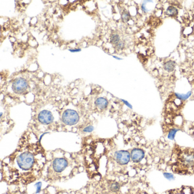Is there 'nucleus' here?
<instances>
[{
  "mask_svg": "<svg viewBox=\"0 0 194 194\" xmlns=\"http://www.w3.org/2000/svg\"><path fill=\"white\" fill-rule=\"evenodd\" d=\"M171 164L175 173L182 175L194 174V149L175 147L171 156Z\"/></svg>",
  "mask_w": 194,
  "mask_h": 194,
  "instance_id": "1",
  "label": "nucleus"
},
{
  "mask_svg": "<svg viewBox=\"0 0 194 194\" xmlns=\"http://www.w3.org/2000/svg\"><path fill=\"white\" fill-rule=\"evenodd\" d=\"M35 162L34 156L29 152H25L17 158V163L19 167L24 170H28L32 168Z\"/></svg>",
  "mask_w": 194,
  "mask_h": 194,
  "instance_id": "2",
  "label": "nucleus"
},
{
  "mask_svg": "<svg viewBox=\"0 0 194 194\" xmlns=\"http://www.w3.org/2000/svg\"><path fill=\"white\" fill-rule=\"evenodd\" d=\"M79 120L78 113L72 109L65 110L62 115V121L67 125H73L77 123Z\"/></svg>",
  "mask_w": 194,
  "mask_h": 194,
  "instance_id": "3",
  "label": "nucleus"
},
{
  "mask_svg": "<svg viewBox=\"0 0 194 194\" xmlns=\"http://www.w3.org/2000/svg\"><path fill=\"white\" fill-rule=\"evenodd\" d=\"M28 84L27 81L23 78H18L16 79L13 83L12 89L13 91L18 94L24 93L27 90Z\"/></svg>",
  "mask_w": 194,
  "mask_h": 194,
  "instance_id": "4",
  "label": "nucleus"
},
{
  "mask_svg": "<svg viewBox=\"0 0 194 194\" xmlns=\"http://www.w3.org/2000/svg\"><path fill=\"white\" fill-rule=\"evenodd\" d=\"M38 120L41 124L43 125H49L53 121L54 117L50 111L44 110L39 113Z\"/></svg>",
  "mask_w": 194,
  "mask_h": 194,
  "instance_id": "5",
  "label": "nucleus"
},
{
  "mask_svg": "<svg viewBox=\"0 0 194 194\" xmlns=\"http://www.w3.org/2000/svg\"><path fill=\"white\" fill-rule=\"evenodd\" d=\"M115 158L119 164H127L129 162L130 155L128 152L121 150L116 153Z\"/></svg>",
  "mask_w": 194,
  "mask_h": 194,
  "instance_id": "6",
  "label": "nucleus"
},
{
  "mask_svg": "<svg viewBox=\"0 0 194 194\" xmlns=\"http://www.w3.org/2000/svg\"><path fill=\"white\" fill-rule=\"evenodd\" d=\"M68 166V162L64 158H57L53 163V167L57 172H61Z\"/></svg>",
  "mask_w": 194,
  "mask_h": 194,
  "instance_id": "7",
  "label": "nucleus"
},
{
  "mask_svg": "<svg viewBox=\"0 0 194 194\" xmlns=\"http://www.w3.org/2000/svg\"><path fill=\"white\" fill-rule=\"evenodd\" d=\"M130 157L133 162H139L144 157V152L141 149H134L131 153Z\"/></svg>",
  "mask_w": 194,
  "mask_h": 194,
  "instance_id": "8",
  "label": "nucleus"
},
{
  "mask_svg": "<svg viewBox=\"0 0 194 194\" xmlns=\"http://www.w3.org/2000/svg\"><path fill=\"white\" fill-rule=\"evenodd\" d=\"M162 194H193V193L190 188L183 187L176 190H170Z\"/></svg>",
  "mask_w": 194,
  "mask_h": 194,
  "instance_id": "9",
  "label": "nucleus"
},
{
  "mask_svg": "<svg viewBox=\"0 0 194 194\" xmlns=\"http://www.w3.org/2000/svg\"><path fill=\"white\" fill-rule=\"evenodd\" d=\"M95 104L99 109H104L106 108L108 105L107 100L103 97H99L95 101Z\"/></svg>",
  "mask_w": 194,
  "mask_h": 194,
  "instance_id": "10",
  "label": "nucleus"
},
{
  "mask_svg": "<svg viewBox=\"0 0 194 194\" xmlns=\"http://www.w3.org/2000/svg\"><path fill=\"white\" fill-rule=\"evenodd\" d=\"M178 10L175 7L171 6L167 7L166 13L170 17H175L178 14Z\"/></svg>",
  "mask_w": 194,
  "mask_h": 194,
  "instance_id": "11",
  "label": "nucleus"
},
{
  "mask_svg": "<svg viewBox=\"0 0 194 194\" xmlns=\"http://www.w3.org/2000/svg\"><path fill=\"white\" fill-rule=\"evenodd\" d=\"M164 69L168 72H172L175 67V63L173 61H170L165 63L164 65Z\"/></svg>",
  "mask_w": 194,
  "mask_h": 194,
  "instance_id": "12",
  "label": "nucleus"
},
{
  "mask_svg": "<svg viewBox=\"0 0 194 194\" xmlns=\"http://www.w3.org/2000/svg\"><path fill=\"white\" fill-rule=\"evenodd\" d=\"M110 42L112 43L117 44L120 42V36L118 34H113L110 38Z\"/></svg>",
  "mask_w": 194,
  "mask_h": 194,
  "instance_id": "13",
  "label": "nucleus"
},
{
  "mask_svg": "<svg viewBox=\"0 0 194 194\" xmlns=\"http://www.w3.org/2000/svg\"><path fill=\"white\" fill-rule=\"evenodd\" d=\"M120 189V185L119 183H114L110 186V190L113 192H117Z\"/></svg>",
  "mask_w": 194,
  "mask_h": 194,
  "instance_id": "14",
  "label": "nucleus"
},
{
  "mask_svg": "<svg viewBox=\"0 0 194 194\" xmlns=\"http://www.w3.org/2000/svg\"><path fill=\"white\" fill-rule=\"evenodd\" d=\"M191 92H188L186 95H182V94H175L176 96L178 97V98L181 99V100H186V99H187L189 97L191 96Z\"/></svg>",
  "mask_w": 194,
  "mask_h": 194,
  "instance_id": "15",
  "label": "nucleus"
},
{
  "mask_svg": "<svg viewBox=\"0 0 194 194\" xmlns=\"http://www.w3.org/2000/svg\"><path fill=\"white\" fill-rule=\"evenodd\" d=\"M130 16L129 13L127 11L124 12L122 14V15H121L122 20L124 22H128L130 19Z\"/></svg>",
  "mask_w": 194,
  "mask_h": 194,
  "instance_id": "16",
  "label": "nucleus"
},
{
  "mask_svg": "<svg viewBox=\"0 0 194 194\" xmlns=\"http://www.w3.org/2000/svg\"><path fill=\"white\" fill-rule=\"evenodd\" d=\"M94 129V127L93 126H88L83 129V131L86 133H90V132L92 131Z\"/></svg>",
  "mask_w": 194,
  "mask_h": 194,
  "instance_id": "17",
  "label": "nucleus"
},
{
  "mask_svg": "<svg viewBox=\"0 0 194 194\" xmlns=\"http://www.w3.org/2000/svg\"><path fill=\"white\" fill-rule=\"evenodd\" d=\"M35 187H36V193H39L40 190H41V187H42V183L41 182H38L37 183L35 184Z\"/></svg>",
  "mask_w": 194,
  "mask_h": 194,
  "instance_id": "18",
  "label": "nucleus"
},
{
  "mask_svg": "<svg viewBox=\"0 0 194 194\" xmlns=\"http://www.w3.org/2000/svg\"><path fill=\"white\" fill-rule=\"evenodd\" d=\"M124 47V43L123 42H120L117 45H116V48L118 50L123 49Z\"/></svg>",
  "mask_w": 194,
  "mask_h": 194,
  "instance_id": "19",
  "label": "nucleus"
},
{
  "mask_svg": "<svg viewBox=\"0 0 194 194\" xmlns=\"http://www.w3.org/2000/svg\"><path fill=\"white\" fill-rule=\"evenodd\" d=\"M164 176L167 178V179H174V175H172V174H169V173H164Z\"/></svg>",
  "mask_w": 194,
  "mask_h": 194,
  "instance_id": "20",
  "label": "nucleus"
},
{
  "mask_svg": "<svg viewBox=\"0 0 194 194\" xmlns=\"http://www.w3.org/2000/svg\"><path fill=\"white\" fill-rule=\"evenodd\" d=\"M176 131H177V130L176 129H173L172 130H171L170 133L169 134V137H170H170H172V138H173L174 137V135H175V133H176Z\"/></svg>",
  "mask_w": 194,
  "mask_h": 194,
  "instance_id": "21",
  "label": "nucleus"
},
{
  "mask_svg": "<svg viewBox=\"0 0 194 194\" xmlns=\"http://www.w3.org/2000/svg\"><path fill=\"white\" fill-rule=\"evenodd\" d=\"M69 51L71 53H77V52H80L82 50L80 49H69Z\"/></svg>",
  "mask_w": 194,
  "mask_h": 194,
  "instance_id": "22",
  "label": "nucleus"
},
{
  "mask_svg": "<svg viewBox=\"0 0 194 194\" xmlns=\"http://www.w3.org/2000/svg\"><path fill=\"white\" fill-rule=\"evenodd\" d=\"M145 4L146 3H143L142 5V10L144 11V12H147L148 11V10L145 7Z\"/></svg>",
  "mask_w": 194,
  "mask_h": 194,
  "instance_id": "23",
  "label": "nucleus"
},
{
  "mask_svg": "<svg viewBox=\"0 0 194 194\" xmlns=\"http://www.w3.org/2000/svg\"><path fill=\"white\" fill-rule=\"evenodd\" d=\"M122 100V101H123V102H124V103H125V104H126V105H127L128 107H129V108H132V107H131V105L128 103V102H127V101H125V100Z\"/></svg>",
  "mask_w": 194,
  "mask_h": 194,
  "instance_id": "24",
  "label": "nucleus"
},
{
  "mask_svg": "<svg viewBox=\"0 0 194 194\" xmlns=\"http://www.w3.org/2000/svg\"><path fill=\"white\" fill-rule=\"evenodd\" d=\"M114 58H115V59H117V60H122V59L121 58H118L117 57H116V56H115V55H112Z\"/></svg>",
  "mask_w": 194,
  "mask_h": 194,
  "instance_id": "25",
  "label": "nucleus"
}]
</instances>
